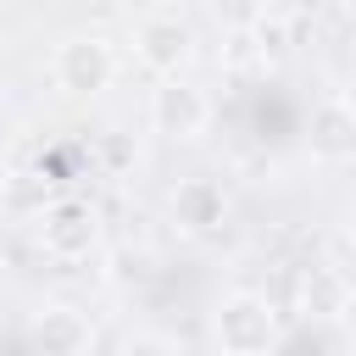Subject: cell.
I'll use <instances>...</instances> for the list:
<instances>
[{"label": "cell", "instance_id": "obj_1", "mask_svg": "<svg viewBox=\"0 0 356 356\" xmlns=\"http://www.w3.org/2000/svg\"><path fill=\"white\" fill-rule=\"evenodd\" d=\"M211 339L222 356H267L284 345V317L261 289H228L211 306Z\"/></svg>", "mask_w": 356, "mask_h": 356}, {"label": "cell", "instance_id": "obj_2", "mask_svg": "<svg viewBox=\"0 0 356 356\" xmlns=\"http://www.w3.org/2000/svg\"><path fill=\"white\" fill-rule=\"evenodd\" d=\"M50 83L67 100H95L117 83V50L100 33H67L50 50Z\"/></svg>", "mask_w": 356, "mask_h": 356}, {"label": "cell", "instance_id": "obj_3", "mask_svg": "<svg viewBox=\"0 0 356 356\" xmlns=\"http://www.w3.org/2000/svg\"><path fill=\"white\" fill-rule=\"evenodd\" d=\"M33 234L50 261H89L100 250V211L78 195H56L33 211Z\"/></svg>", "mask_w": 356, "mask_h": 356}, {"label": "cell", "instance_id": "obj_4", "mask_svg": "<svg viewBox=\"0 0 356 356\" xmlns=\"http://www.w3.org/2000/svg\"><path fill=\"white\" fill-rule=\"evenodd\" d=\"M211 128V95L200 83L178 78H156L150 89V134H161L167 145H195Z\"/></svg>", "mask_w": 356, "mask_h": 356}, {"label": "cell", "instance_id": "obj_5", "mask_svg": "<svg viewBox=\"0 0 356 356\" xmlns=\"http://www.w3.org/2000/svg\"><path fill=\"white\" fill-rule=\"evenodd\" d=\"M128 44H134V61H139L145 72H156V78H178V72L195 61V33H189V22L172 17V11L139 17L134 33H128Z\"/></svg>", "mask_w": 356, "mask_h": 356}, {"label": "cell", "instance_id": "obj_6", "mask_svg": "<svg viewBox=\"0 0 356 356\" xmlns=\"http://www.w3.org/2000/svg\"><path fill=\"white\" fill-rule=\"evenodd\" d=\"M306 156L312 161H356V100L350 95H323L306 117Z\"/></svg>", "mask_w": 356, "mask_h": 356}, {"label": "cell", "instance_id": "obj_7", "mask_svg": "<svg viewBox=\"0 0 356 356\" xmlns=\"http://www.w3.org/2000/svg\"><path fill=\"white\" fill-rule=\"evenodd\" d=\"M167 211H172V228H178V234L206 239V234H217V228L228 222V189H222L217 178H206V172L178 178L172 195H167Z\"/></svg>", "mask_w": 356, "mask_h": 356}, {"label": "cell", "instance_id": "obj_8", "mask_svg": "<svg viewBox=\"0 0 356 356\" xmlns=\"http://www.w3.org/2000/svg\"><path fill=\"white\" fill-rule=\"evenodd\" d=\"M28 345L44 356H83V350H95V323L72 300H44L28 317Z\"/></svg>", "mask_w": 356, "mask_h": 356}, {"label": "cell", "instance_id": "obj_9", "mask_svg": "<svg viewBox=\"0 0 356 356\" xmlns=\"http://www.w3.org/2000/svg\"><path fill=\"white\" fill-rule=\"evenodd\" d=\"M345 295H350L345 273H334V267H306V273H300V289H295V312L312 317V323H334V312L345 306Z\"/></svg>", "mask_w": 356, "mask_h": 356}, {"label": "cell", "instance_id": "obj_10", "mask_svg": "<svg viewBox=\"0 0 356 356\" xmlns=\"http://www.w3.org/2000/svg\"><path fill=\"white\" fill-rule=\"evenodd\" d=\"M150 278H156V256H150V250L117 245V250L106 256V284H111V289H145Z\"/></svg>", "mask_w": 356, "mask_h": 356}, {"label": "cell", "instance_id": "obj_11", "mask_svg": "<svg viewBox=\"0 0 356 356\" xmlns=\"http://www.w3.org/2000/svg\"><path fill=\"white\" fill-rule=\"evenodd\" d=\"M267 44L256 39V28H228V44H222V67L228 72H250V67H267Z\"/></svg>", "mask_w": 356, "mask_h": 356}, {"label": "cell", "instance_id": "obj_12", "mask_svg": "<svg viewBox=\"0 0 356 356\" xmlns=\"http://www.w3.org/2000/svg\"><path fill=\"white\" fill-rule=\"evenodd\" d=\"M206 11H211V22L228 33V28H256V22L267 17V0H206Z\"/></svg>", "mask_w": 356, "mask_h": 356}, {"label": "cell", "instance_id": "obj_13", "mask_svg": "<svg viewBox=\"0 0 356 356\" xmlns=\"http://www.w3.org/2000/svg\"><path fill=\"white\" fill-rule=\"evenodd\" d=\"M334 334H339V345H356V284H350L345 306L334 312Z\"/></svg>", "mask_w": 356, "mask_h": 356}, {"label": "cell", "instance_id": "obj_14", "mask_svg": "<svg viewBox=\"0 0 356 356\" xmlns=\"http://www.w3.org/2000/svg\"><path fill=\"white\" fill-rule=\"evenodd\" d=\"M122 350H128V356H134V350H178V339H172V334H128Z\"/></svg>", "mask_w": 356, "mask_h": 356}, {"label": "cell", "instance_id": "obj_15", "mask_svg": "<svg viewBox=\"0 0 356 356\" xmlns=\"http://www.w3.org/2000/svg\"><path fill=\"white\" fill-rule=\"evenodd\" d=\"M345 239L356 245V200H350V211H345Z\"/></svg>", "mask_w": 356, "mask_h": 356}, {"label": "cell", "instance_id": "obj_16", "mask_svg": "<svg viewBox=\"0 0 356 356\" xmlns=\"http://www.w3.org/2000/svg\"><path fill=\"white\" fill-rule=\"evenodd\" d=\"M0 100H6V83H0Z\"/></svg>", "mask_w": 356, "mask_h": 356}]
</instances>
